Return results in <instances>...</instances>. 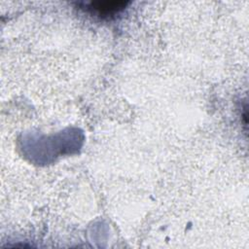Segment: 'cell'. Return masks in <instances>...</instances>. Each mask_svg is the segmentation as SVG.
Here are the masks:
<instances>
[{
    "label": "cell",
    "mask_w": 249,
    "mask_h": 249,
    "mask_svg": "<svg viewBox=\"0 0 249 249\" xmlns=\"http://www.w3.org/2000/svg\"><path fill=\"white\" fill-rule=\"evenodd\" d=\"M125 6L124 1H105V2H93L90 8L96 11L99 15H111Z\"/></svg>",
    "instance_id": "1"
}]
</instances>
